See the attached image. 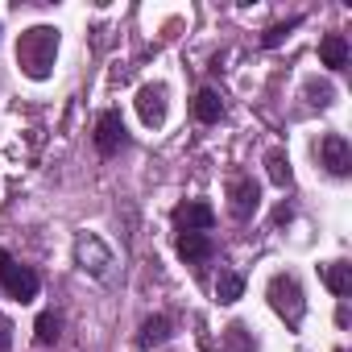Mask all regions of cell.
<instances>
[{
  "instance_id": "obj_1",
  "label": "cell",
  "mask_w": 352,
  "mask_h": 352,
  "mask_svg": "<svg viewBox=\"0 0 352 352\" xmlns=\"http://www.w3.org/2000/svg\"><path fill=\"white\" fill-rule=\"evenodd\" d=\"M58 63V30L54 25H30L25 34H17V67L30 79H50Z\"/></svg>"
},
{
  "instance_id": "obj_2",
  "label": "cell",
  "mask_w": 352,
  "mask_h": 352,
  "mask_svg": "<svg viewBox=\"0 0 352 352\" xmlns=\"http://www.w3.org/2000/svg\"><path fill=\"white\" fill-rule=\"evenodd\" d=\"M265 298H270V307H274L290 327L302 323V315H307V294H302V286H298L294 274H274L270 286H265Z\"/></svg>"
},
{
  "instance_id": "obj_3",
  "label": "cell",
  "mask_w": 352,
  "mask_h": 352,
  "mask_svg": "<svg viewBox=\"0 0 352 352\" xmlns=\"http://www.w3.org/2000/svg\"><path fill=\"white\" fill-rule=\"evenodd\" d=\"M166 112H170V91L166 83H145L137 91V116L149 124V129H162L166 124Z\"/></svg>"
},
{
  "instance_id": "obj_4",
  "label": "cell",
  "mask_w": 352,
  "mask_h": 352,
  "mask_svg": "<svg viewBox=\"0 0 352 352\" xmlns=\"http://www.w3.org/2000/svg\"><path fill=\"white\" fill-rule=\"evenodd\" d=\"M319 162L327 166V174H336V179H348L352 174V145L344 133H327L319 141Z\"/></svg>"
},
{
  "instance_id": "obj_5",
  "label": "cell",
  "mask_w": 352,
  "mask_h": 352,
  "mask_svg": "<svg viewBox=\"0 0 352 352\" xmlns=\"http://www.w3.org/2000/svg\"><path fill=\"white\" fill-rule=\"evenodd\" d=\"M257 208H261V187L249 179V174H236V179L228 183V212L236 220H249Z\"/></svg>"
},
{
  "instance_id": "obj_6",
  "label": "cell",
  "mask_w": 352,
  "mask_h": 352,
  "mask_svg": "<svg viewBox=\"0 0 352 352\" xmlns=\"http://www.w3.org/2000/svg\"><path fill=\"white\" fill-rule=\"evenodd\" d=\"M0 282H5L9 298H17V302H34V298H38V286H42L38 274H34L30 265H17V261H13L5 274H0Z\"/></svg>"
},
{
  "instance_id": "obj_7",
  "label": "cell",
  "mask_w": 352,
  "mask_h": 352,
  "mask_svg": "<svg viewBox=\"0 0 352 352\" xmlns=\"http://www.w3.org/2000/svg\"><path fill=\"white\" fill-rule=\"evenodd\" d=\"M120 145H124V120H120L116 108H108V112H100V120H96V149H100L104 157H112Z\"/></svg>"
},
{
  "instance_id": "obj_8",
  "label": "cell",
  "mask_w": 352,
  "mask_h": 352,
  "mask_svg": "<svg viewBox=\"0 0 352 352\" xmlns=\"http://www.w3.org/2000/svg\"><path fill=\"white\" fill-rule=\"evenodd\" d=\"M174 224H179L183 232H208V228L216 224V212H212V204L191 199V204H179V208H174Z\"/></svg>"
},
{
  "instance_id": "obj_9",
  "label": "cell",
  "mask_w": 352,
  "mask_h": 352,
  "mask_svg": "<svg viewBox=\"0 0 352 352\" xmlns=\"http://www.w3.org/2000/svg\"><path fill=\"white\" fill-rule=\"evenodd\" d=\"M212 253H216V245H212L208 232H183V236H179V257H183L187 265L212 261Z\"/></svg>"
},
{
  "instance_id": "obj_10",
  "label": "cell",
  "mask_w": 352,
  "mask_h": 352,
  "mask_svg": "<svg viewBox=\"0 0 352 352\" xmlns=\"http://www.w3.org/2000/svg\"><path fill=\"white\" fill-rule=\"evenodd\" d=\"M75 253H79V261H83V270H91L96 278H104L108 274V265H112V257H108V249L96 241V236H83L79 245H75Z\"/></svg>"
},
{
  "instance_id": "obj_11",
  "label": "cell",
  "mask_w": 352,
  "mask_h": 352,
  "mask_svg": "<svg viewBox=\"0 0 352 352\" xmlns=\"http://www.w3.org/2000/svg\"><path fill=\"white\" fill-rule=\"evenodd\" d=\"M319 63L327 71H344L348 67V42H344V34H327L319 42Z\"/></svg>"
},
{
  "instance_id": "obj_12",
  "label": "cell",
  "mask_w": 352,
  "mask_h": 352,
  "mask_svg": "<svg viewBox=\"0 0 352 352\" xmlns=\"http://www.w3.org/2000/svg\"><path fill=\"white\" fill-rule=\"evenodd\" d=\"M191 108H195V120H199V124H216V120L224 116V100H220L212 87H204V91L195 96V104H191Z\"/></svg>"
},
{
  "instance_id": "obj_13",
  "label": "cell",
  "mask_w": 352,
  "mask_h": 352,
  "mask_svg": "<svg viewBox=\"0 0 352 352\" xmlns=\"http://www.w3.org/2000/svg\"><path fill=\"white\" fill-rule=\"evenodd\" d=\"M265 170H270V183H274V187H290V179H294L286 149H270V153H265Z\"/></svg>"
},
{
  "instance_id": "obj_14",
  "label": "cell",
  "mask_w": 352,
  "mask_h": 352,
  "mask_svg": "<svg viewBox=\"0 0 352 352\" xmlns=\"http://www.w3.org/2000/svg\"><path fill=\"white\" fill-rule=\"evenodd\" d=\"M323 282H327L331 294H348V290H352V265H348V261H331V265H323Z\"/></svg>"
},
{
  "instance_id": "obj_15",
  "label": "cell",
  "mask_w": 352,
  "mask_h": 352,
  "mask_svg": "<svg viewBox=\"0 0 352 352\" xmlns=\"http://www.w3.org/2000/svg\"><path fill=\"white\" fill-rule=\"evenodd\" d=\"M166 340H170V323H166L162 315H149V319L141 323L137 344H141V348H157V344H166Z\"/></svg>"
},
{
  "instance_id": "obj_16",
  "label": "cell",
  "mask_w": 352,
  "mask_h": 352,
  "mask_svg": "<svg viewBox=\"0 0 352 352\" xmlns=\"http://www.w3.org/2000/svg\"><path fill=\"white\" fill-rule=\"evenodd\" d=\"M298 25H302V17H290V21H278V25H270V30H265V38H261V46H265V50L282 46V42L290 38V30H298Z\"/></svg>"
},
{
  "instance_id": "obj_17",
  "label": "cell",
  "mask_w": 352,
  "mask_h": 352,
  "mask_svg": "<svg viewBox=\"0 0 352 352\" xmlns=\"http://www.w3.org/2000/svg\"><path fill=\"white\" fill-rule=\"evenodd\" d=\"M241 290H245V278L241 274H220V282H216V298L220 302H236Z\"/></svg>"
},
{
  "instance_id": "obj_18",
  "label": "cell",
  "mask_w": 352,
  "mask_h": 352,
  "mask_svg": "<svg viewBox=\"0 0 352 352\" xmlns=\"http://www.w3.org/2000/svg\"><path fill=\"white\" fill-rule=\"evenodd\" d=\"M58 327H63V319L54 311H42L38 315V344H54L58 340Z\"/></svg>"
},
{
  "instance_id": "obj_19",
  "label": "cell",
  "mask_w": 352,
  "mask_h": 352,
  "mask_svg": "<svg viewBox=\"0 0 352 352\" xmlns=\"http://www.w3.org/2000/svg\"><path fill=\"white\" fill-rule=\"evenodd\" d=\"M311 96H319V100H315V104H319V108H327V104H331V96H336V91H331V87H327V83H319V87H315V83H311Z\"/></svg>"
},
{
  "instance_id": "obj_20",
  "label": "cell",
  "mask_w": 352,
  "mask_h": 352,
  "mask_svg": "<svg viewBox=\"0 0 352 352\" xmlns=\"http://www.w3.org/2000/svg\"><path fill=\"white\" fill-rule=\"evenodd\" d=\"M9 331H13V323L0 319V352H9Z\"/></svg>"
},
{
  "instance_id": "obj_21",
  "label": "cell",
  "mask_w": 352,
  "mask_h": 352,
  "mask_svg": "<svg viewBox=\"0 0 352 352\" xmlns=\"http://www.w3.org/2000/svg\"><path fill=\"white\" fill-rule=\"evenodd\" d=\"M286 220H290V208H286V204H282V208H278V212H274V224H286Z\"/></svg>"
},
{
  "instance_id": "obj_22",
  "label": "cell",
  "mask_w": 352,
  "mask_h": 352,
  "mask_svg": "<svg viewBox=\"0 0 352 352\" xmlns=\"http://www.w3.org/2000/svg\"><path fill=\"white\" fill-rule=\"evenodd\" d=\"M9 265H13V257H9V253H5V249H0V274H5V270H9Z\"/></svg>"
}]
</instances>
